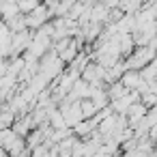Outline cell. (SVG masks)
Returning a JSON list of instances; mask_svg holds the SVG:
<instances>
[{
    "mask_svg": "<svg viewBox=\"0 0 157 157\" xmlns=\"http://www.w3.org/2000/svg\"><path fill=\"white\" fill-rule=\"evenodd\" d=\"M155 60H157V52L153 48H136V52L129 58H125V65L127 71H142Z\"/></svg>",
    "mask_w": 157,
    "mask_h": 157,
    "instance_id": "cell-1",
    "label": "cell"
},
{
    "mask_svg": "<svg viewBox=\"0 0 157 157\" xmlns=\"http://www.w3.org/2000/svg\"><path fill=\"white\" fill-rule=\"evenodd\" d=\"M65 71H67V69H65V63L60 60V56H58L54 50H52L45 58H41V71H39V73H41V75H45L52 84H54V82H56Z\"/></svg>",
    "mask_w": 157,
    "mask_h": 157,
    "instance_id": "cell-2",
    "label": "cell"
},
{
    "mask_svg": "<svg viewBox=\"0 0 157 157\" xmlns=\"http://www.w3.org/2000/svg\"><path fill=\"white\" fill-rule=\"evenodd\" d=\"M90 22H95V24H110L112 22V11L108 9V7H103L101 2H99V0H97V5L93 7V11H90Z\"/></svg>",
    "mask_w": 157,
    "mask_h": 157,
    "instance_id": "cell-3",
    "label": "cell"
},
{
    "mask_svg": "<svg viewBox=\"0 0 157 157\" xmlns=\"http://www.w3.org/2000/svg\"><path fill=\"white\" fill-rule=\"evenodd\" d=\"M90 88H93V86L80 78V80L75 82V86L71 88L69 99H71V101H84V99H88V97H90Z\"/></svg>",
    "mask_w": 157,
    "mask_h": 157,
    "instance_id": "cell-4",
    "label": "cell"
},
{
    "mask_svg": "<svg viewBox=\"0 0 157 157\" xmlns=\"http://www.w3.org/2000/svg\"><path fill=\"white\" fill-rule=\"evenodd\" d=\"M123 84H125V88L127 90H138L140 88V84L144 82L142 80V73L140 71H127L125 75H123V80H121Z\"/></svg>",
    "mask_w": 157,
    "mask_h": 157,
    "instance_id": "cell-5",
    "label": "cell"
},
{
    "mask_svg": "<svg viewBox=\"0 0 157 157\" xmlns=\"http://www.w3.org/2000/svg\"><path fill=\"white\" fill-rule=\"evenodd\" d=\"M20 15H22V11H20V5L15 2V0H5L2 2V17H5V22H11V20H15Z\"/></svg>",
    "mask_w": 157,
    "mask_h": 157,
    "instance_id": "cell-6",
    "label": "cell"
},
{
    "mask_svg": "<svg viewBox=\"0 0 157 157\" xmlns=\"http://www.w3.org/2000/svg\"><path fill=\"white\" fill-rule=\"evenodd\" d=\"M146 5V0H123L121 2V11L125 15H138Z\"/></svg>",
    "mask_w": 157,
    "mask_h": 157,
    "instance_id": "cell-7",
    "label": "cell"
},
{
    "mask_svg": "<svg viewBox=\"0 0 157 157\" xmlns=\"http://www.w3.org/2000/svg\"><path fill=\"white\" fill-rule=\"evenodd\" d=\"M129 90L125 88V84L123 82H114V84H110L108 86V95H110V101H116V99H121V97H125Z\"/></svg>",
    "mask_w": 157,
    "mask_h": 157,
    "instance_id": "cell-8",
    "label": "cell"
},
{
    "mask_svg": "<svg viewBox=\"0 0 157 157\" xmlns=\"http://www.w3.org/2000/svg\"><path fill=\"white\" fill-rule=\"evenodd\" d=\"M41 5H43V0H22V2H20V11H22V15H30Z\"/></svg>",
    "mask_w": 157,
    "mask_h": 157,
    "instance_id": "cell-9",
    "label": "cell"
},
{
    "mask_svg": "<svg viewBox=\"0 0 157 157\" xmlns=\"http://www.w3.org/2000/svg\"><path fill=\"white\" fill-rule=\"evenodd\" d=\"M82 112H84V118H95L101 110H99L90 99H84V101H82Z\"/></svg>",
    "mask_w": 157,
    "mask_h": 157,
    "instance_id": "cell-10",
    "label": "cell"
},
{
    "mask_svg": "<svg viewBox=\"0 0 157 157\" xmlns=\"http://www.w3.org/2000/svg\"><path fill=\"white\" fill-rule=\"evenodd\" d=\"M99 2H101L103 7H108L110 11H116V9H121V2H123V0H99Z\"/></svg>",
    "mask_w": 157,
    "mask_h": 157,
    "instance_id": "cell-11",
    "label": "cell"
},
{
    "mask_svg": "<svg viewBox=\"0 0 157 157\" xmlns=\"http://www.w3.org/2000/svg\"><path fill=\"white\" fill-rule=\"evenodd\" d=\"M144 7L151 9V13H153V17H155V22H157V0H146Z\"/></svg>",
    "mask_w": 157,
    "mask_h": 157,
    "instance_id": "cell-12",
    "label": "cell"
},
{
    "mask_svg": "<svg viewBox=\"0 0 157 157\" xmlns=\"http://www.w3.org/2000/svg\"><path fill=\"white\" fill-rule=\"evenodd\" d=\"M15 2H17V5H20V2H22V0H15Z\"/></svg>",
    "mask_w": 157,
    "mask_h": 157,
    "instance_id": "cell-13",
    "label": "cell"
}]
</instances>
